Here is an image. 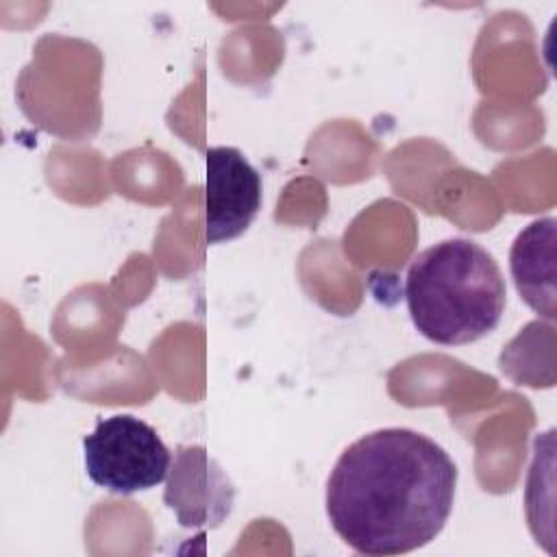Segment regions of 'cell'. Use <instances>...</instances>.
<instances>
[{
	"label": "cell",
	"mask_w": 557,
	"mask_h": 557,
	"mask_svg": "<svg viewBox=\"0 0 557 557\" xmlns=\"http://www.w3.org/2000/svg\"><path fill=\"white\" fill-rule=\"evenodd\" d=\"M457 466L431 437L387 426L355 440L326 481L333 531L361 555H403L444 529Z\"/></svg>",
	"instance_id": "6da1fadb"
},
{
	"label": "cell",
	"mask_w": 557,
	"mask_h": 557,
	"mask_svg": "<svg viewBox=\"0 0 557 557\" xmlns=\"http://www.w3.org/2000/svg\"><path fill=\"white\" fill-rule=\"evenodd\" d=\"M405 300L413 326L429 342L463 346L498 326L507 287L498 263L481 244L450 237L413 257Z\"/></svg>",
	"instance_id": "7a4b0ae2"
},
{
	"label": "cell",
	"mask_w": 557,
	"mask_h": 557,
	"mask_svg": "<svg viewBox=\"0 0 557 557\" xmlns=\"http://www.w3.org/2000/svg\"><path fill=\"white\" fill-rule=\"evenodd\" d=\"M83 459L91 483L120 496L157 487L172 463L159 433L131 413L98 418L83 437Z\"/></svg>",
	"instance_id": "3957f363"
},
{
	"label": "cell",
	"mask_w": 557,
	"mask_h": 557,
	"mask_svg": "<svg viewBox=\"0 0 557 557\" xmlns=\"http://www.w3.org/2000/svg\"><path fill=\"white\" fill-rule=\"evenodd\" d=\"M205 165V239L231 242L261 209V174L233 146L209 148Z\"/></svg>",
	"instance_id": "277c9868"
},
{
	"label": "cell",
	"mask_w": 557,
	"mask_h": 557,
	"mask_svg": "<svg viewBox=\"0 0 557 557\" xmlns=\"http://www.w3.org/2000/svg\"><path fill=\"white\" fill-rule=\"evenodd\" d=\"M233 485L202 446H178L165 505L183 527H218L233 507Z\"/></svg>",
	"instance_id": "5b68a950"
},
{
	"label": "cell",
	"mask_w": 557,
	"mask_h": 557,
	"mask_svg": "<svg viewBox=\"0 0 557 557\" xmlns=\"http://www.w3.org/2000/svg\"><path fill=\"white\" fill-rule=\"evenodd\" d=\"M509 272L520 298L542 318L557 315V220L524 226L509 250Z\"/></svg>",
	"instance_id": "8992f818"
}]
</instances>
